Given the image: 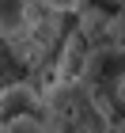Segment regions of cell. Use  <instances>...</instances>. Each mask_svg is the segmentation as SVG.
I'll list each match as a JSON object with an SVG mask.
<instances>
[{"mask_svg": "<svg viewBox=\"0 0 125 133\" xmlns=\"http://www.w3.org/2000/svg\"><path fill=\"white\" fill-rule=\"evenodd\" d=\"M0 133H49V125H46V118H42V110H38V114H19V118H11Z\"/></svg>", "mask_w": 125, "mask_h": 133, "instance_id": "3", "label": "cell"}, {"mask_svg": "<svg viewBox=\"0 0 125 133\" xmlns=\"http://www.w3.org/2000/svg\"><path fill=\"white\" fill-rule=\"evenodd\" d=\"M42 118L49 133H114L110 114L83 80H61L42 95Z\"/></svg>", "mask_w": 125, "mask_h": 133, "instance_id": "1", "label": "cell"}, {"mask_svg": "<svg viewBox=\"0 0 125 133\" xmlns=\"http://www.w3.org/2000/svg\"><path fill=\"white\" fill-rule=\"evenodd\" d=\"M46 4H49L53 11H76V8L83 4V0H46Z\"/></svg>", "mask_w": 125, "mask_h": 133, "instance_id": "4", "label": "cell"}, {"mask_svg": "<svg viewBox=\"0 0 125 133\" xmlns=\"http://www.w3.org/2000/svg\"><path fill=\"white\" fill-rule=\"evenodd\" d=\"M38 110H42V95L31 84H8L0 91V129L19 114H38Z\"/></svg>", "mask_w": 125, "mask_h": 133, "instance_id": "2", "label": "cell"}]
</instances>
